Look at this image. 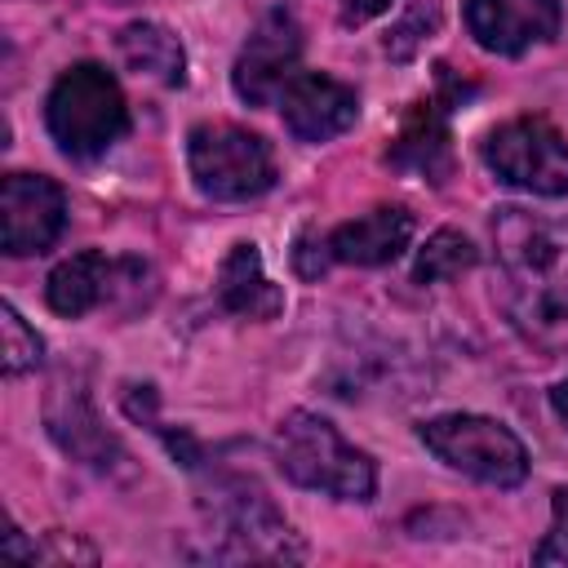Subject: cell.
Masks as SVG:
<instances>
[{
	"mask_svg": "<svg viewBox=\"0 0 568 568\" xmlns=\"http://www.w3.org/2000/svg\"><path fill=\"white\" fill-rule=\"evenodd\" d=\"M501 306L537 342L568 337V217H541L519 204L493 213Z\"/></svg>",
	"mask_w": 568,
	"mask_h": 568,
	"instance_id": "obj_1",
	"label": "cell"
},
{
	"mask_svg": "<svg viewBox=\"0 0 568 568\" xmlns=\"http://www.w3.org/2000/svg\"><path fill=\"white\" fill-rule=\"evenodd\" d=\"M200 515L209 528V559H306V546L293 532V524L275 510L266 488L244 475H217L200 497Z\"/></svg>",
	"mask_w": 568,
	"mask_h": 568,
	"instance_id": "obj_2",
	"label": "cell"
},
{
	"mask_svg": "<svg viewBox=\"0 0 568 568\" xmlns=\"http://www.w3.org/2000/svg\"><path fill=\"white\" fill-rule=\"evenodd\" d=\"M275 466L288 484L328 493L337 501H373L377 493V462L346 444L328 417L306 408H293L275 426Z\"/></svg>",
	"mask_w": 568,
	"mask_h": 568,
	"instance_id": "obj_3",
	"label": "cell"
},
{
	"mask_svg": "<svg viewBox=\"0 0 568 568\" xmlns=\"http://www.w3.org/2000/svg\"><path fill=\"white\" fill-rule=\"evenodd\" d=\"M44 124L62 155L71 160L106 155L129 133V102L120 93V80L98 62L67 67L44 98Z\"/></svg>",
	"mask_w": 568,
	"mask_h": 568,
	"instance_id": "obj_4",
	"label": "cell"
},
{
	"mask_svg": "<svg viewBox=\"0 0 568 568\" xmlns=\"http://www.w3.org/2000/svg\"><path fill=\"white\" fill-rule=\"evenodd\" d=\"M186 169H191L195 191L217 204L257 200L275 186L271 142L226 120H204L186 133Z\"/></svg>",
	"mask_w": 568,
	"mask_h": 568,
	"instance_id": "obj_5",
	"label": "cell"
},
{
	"mask_svg": "<svg viewBox=\"0 0 568 568\" xmlns=\"http://www.w3.org/2000/svg\"><path fill=\"white\" fill-rule=\"evenodd\" d=\"M417 439L444 466H453V470H462V475H470L488 488H519L528 479V448L497 417L439 413V417L417 426Z\"/></svg>",
	"mask_w": 568,
	"mask_h": 568,
	"instance_id": "obj_6",
	"label": "cell"
},
{
	"mask_svg": "<svg viewBox=\"0 0 568 568\" xmlns=\"http://www.w3.org/2000/svg\"><path fill=\"white\" fill-rule=\"evenodd\" d=\"M151 297H155V271L142 257H106L98 248L71 253L44 280L49 311H58L67 320H80L98 306H115V311L133 315Z\"/></svg>",
	"mask_w": 568,
	"mask_h": 568,
	"instance_id": "obj_7",
	"label": "cell"
},
{
	"mask_svg": "<svg viewBox=\"0 0 568 568\" xmlns=\"http://www.w3.org/2000/svg\"><path fill=\"white\" fill-rule=\"evenodd\" d=\"M484 164L497 182L559 200L568 195V138L546 115H515L484 138Z\"/></svg>",
	"mask_w": 568,
	"mask_h": 568,
	"instance_id": "obj_8",
	"label": "cell"
},
{
	"mask_svg": "<svg viewBox=\"0 0 568 568\" xmlns=\"http://www.w3.org/2000/svg\"><path fill=\"white\" fill-rule=\"evenodd\" d=\"M67 231V191L44 173H4L0 244L9 257L49 253Z\"/></svg>",
	"mask_w": 568,
	"mask_h": 568,
	"instance_id": "obj_9",
	"label": "cell"
},
{
	"mask_svg": "<svg viewBox=\"0 0 568 568\" xmlns=\"http://www.w3.org/2000/svg\"><path fill=\"white\" fill-rule=\"evenodd\" d=\"M297 62H302V27H297V18L288 9L262 13V22L244 40V49L235 58V71H231L235 98L248 102V106L280 102L284 84L297 75Z\"/></svg>",
	"mask_w": 568,
	"mask_h": 568,
	"instance_id": "obj_10",
	"label": "cell"
},
{
	"mask_svg": "<svg viewBox=\"0 0 568 568\" xmlns=\"http://www.w3.org/2000/svg\"><path fill=\"white\" fill-rule=\"evenodd\" d=\"M466 31L497 58H519L559 36V0H466Z\"/></svg>",
	"mask_w": 568,
	"mask_h": 568,
	"instance_id": "obj_11",
	"label": "cell"
},
{
	"mask_svg": "<svg viewBox=\"0 0 568 568\" xmlns=\"http://www.w3.org/2000/svg\"><path fill=\"white\" fill-rule=\"evenodd\" d=\"M280 115H284V129L297 138V142H328L337 133H346L359 115V93L337 80V75H324V71H297L284 93H280Z\"/></svg>",
	"mask_w": 568,
	"mask_h": 568,
	"instance_id": "obj_12",
	"label": "cell"
},
{
	"mask_svg": "<svg viewBox=\"0 0 568 568\" xmlns=\"http://www.w3.org/2000/svg\"><path fill=\"white\" fill-rule=\"evenodd\" d=\"M44 426H49L53 444L67 457H75V462H84V466H93L102 475H111V470H120L129 462L120 439L102 426V417H98L93 399L84 395V386H53V395L44 404Z\"/></svg>",
	"mask_w": 568,
	"mask_h": 568,
	"instance_id": "obj_13",
	"label": "cell"
},
{
	"mask_svg": "<svg viewBox=\"0 0 568 568\" xmlns=\"http://www.w3.org/2000/svg\"><path fill=\"white\" fill-rule=\"evenodd\" d=\"M417 222L408 209L399 204H377L342 226L328 231V248H333V262H351V266H386L395 262L408 240H413Z\"/></svg>",
	"mask_w": 568,
	"mask_h": 568,
	"instance_id": "obj_14",
	"label": "cell"
},
{
	"mask_svg": "<svg viewBox=\"0 0 568 568\" xmlns=\"http://www.w3.org/2000/svg\"><path fill=\"white\" fill-rule=\"evenodd\" d=\"M217 302L222 311L240 315V320H275L284 311V288L266 275L257 244L240 240L226 248V257L217 262Z\"/></svg>",
	"mask_w": 568,
	"mask_h": 568,
	"instance_id": "obj_15",
	"label": "cell"
},
{
	"mask_svg": "<svg viewBox=\"0 0 568 568\" xmlns=\"http://www.w3.org/2000/svg\"><path fill=\"white\" fill-rule=\"evenodd\" d=\"M444 111L448 106H435L430 98L417 102L399 129V138L390 142L386 160L404 173H417L422 182H444L453 178V138H448V124H444Z\"/></svg>",
	"mask_w": 568,
	"mask_h": 568,
	"instance_id": "obj_16",
	"label": "cell"
},
{
	"mask_svg": "<svg viewBox=\"0 0 568 568\" xmlns=\"http://www.w3.org/2000/svg\"><path fill=\"white\" fill-rule=\"evenodd\" d=\"M115 49H120V62L129 71H138V75H151V80H160L169 89H178L186 80V49L164 22H129V27H120Z\"/></svg>",
	"mask_w": 568,
	"mask_h": 568,
	"instance_id": "obj_17",
	"label": "cell"
},
{
	"mask_svg": "<svg viewBox=\"0 0 568 568\" xmlns=\"http://www.w3.org/2000/svg\"><path fill=\"white\" fill-rule=\"evenodd\" d=\"M475 262H479V248H475V244H470L462 231L444 226V231H435V235H430V240L417 248L413 280H417V284H444V280L466 275Z\"/></svg>",
	"mask_w": 568,
	"mask_h": 568,
	"instance_id": "obj_18",
	"label": "cell"
},
{
	"mask_svg": "<svg viewBox=\"0 0 568 568\" xmlns=\"http://www.w3.org/2000/svg\"><path fill=\"white\" fill-rule=\"evenodd\" d=\"M124 413H129L133 422H142L146 430H155V435L164 439V448L173 453V462H182L186 470H195V466H200V457H204V453H200L195 435H191V430H182V426L173 430V426H164V422L155 417V386H129V390H124Z\"/></svg>",
	"mask_w": 568,
	"mask_h": 568,
	"instance_id": "obj_19",
	"label": "cell"
},
{
	"mask_svg": "<svg viewBox=\"0 0 568 568\" xmlns=\"http://www.w3.org/2000/svg\"><path fill=\"white\" fill-rule=\"evenodd\" d=\"M0 328H4V377H22L44 359V337L18 315L13 302L0 306Z\"/></svg>",
	"mask_w": 568,
	"mask_h": 568,
	"instance_id": "obj_20",
	"label": "cell"
},
{
	"mask_svg": "<svg viewBox=\"0 0 568 568\" xmlns=\"http://www.w3.org/2000/svg\"><path fill=\"white\" fill-rule=\"evenodd\" d=\"M550 532L541 537V546L532 550V564H564L568 568V488L550 493Z\"/></svg>",
	"mask_w": 568,
	"mask_h": 568,
	"instance_id": "obj_21",
	"label": "cell"
},
{
	"mask_svg": "<svg viewBox=\"0 0 568 568\" xmlns=\"http://www.w3.org/2000/svg\"><path fill=\"white\" fill-rule=\"evenodd\" d=\"M435 22H439V13H435V9H413V13H408V18L386 36V53H390V58H399V62H404V58H413V53H417V44H422V36H426V31H435Z\"/></svg>",
	"mask_w": 568,
	"mask_h": 568,
	"instance_id": "obj_22",
	"label": "cell"
},
{
	"mask_svg": "<svg viewBox=\"0 0 568 568\" xmlns=\"http://www.w3.org/2000/svg\"><path fill=\"white\" fill-rule=\"evenodd\" d=\"M328 266H333V248H328V235L302 231V235H297V244H293V271H297L302 280H320Z\"/></svg>",
	"mask_w": 568,
	"mask_h": 568,
	"instance_id": "obj_23",
	"label": "cell"
},
{
	"mask_svg": "<svg viewBox=\"0 0 568 568\" xmlns=\"http://www.w3.org/2000/svg\"><path fill=\"white\" fill-rule=\"evenodd\" d=\"M40 559H58V564L80 559V564H98V550H93L89 541L67 537V532H49V546H40Z\"/></svg>",
	"mask_w": 568,
	"mask_h": 568,
	"instance_id": "obj_24",
	"label": "cell"
},
{
	"mask_svg": "<svg viewBox=\"0 0 568 568\" xmlns=\"http://www.w3.org/2000/svg\"><path fill=\"white\" fill-rule=\"evenodd\" d=\"M390 0H337V13L346 27H359V22H373L377 13H386Z\"/></svg>",
	"mask_w": 568,
	"mask_h": 568,
	"instance_id": "obj_25",
	"label": "cell"
},
{
	"mask_svg": "<svg viewBox=\"0 0 568 568\" xmlns=\"http://www.w3.org/2000/svg\"><path fill=\"white\" fill-rule=\"evenodd\" d=\"M550 408H555V417H559V422L568 426V377L550 386Z\"/></svg>",
	"mask_w": 568,
	"mask_h": 568,
	"instance_id": "obj_26",
	"label": "cell"
}]
</instances>
